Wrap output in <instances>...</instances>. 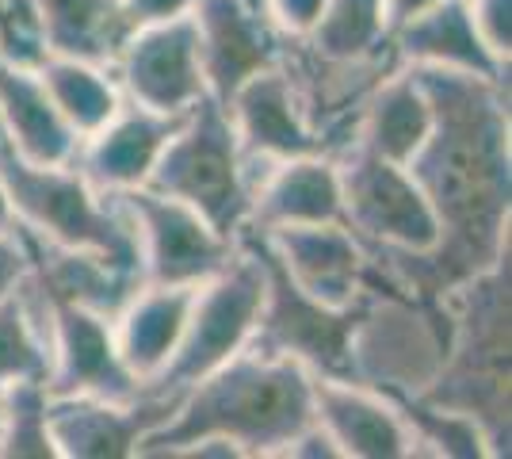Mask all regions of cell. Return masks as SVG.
Masks as SVG:
<instances>
[{"instance_id":"5b68a950","label":"cell","mask_w":512,"mask_h":459,"mask_svg":"<svg viewBox=\"0 0 512 459\" xmlns=\"http://www.w3.org/2000/svg\"><path fill=\"white\" fill-rule=\"evenodd\" d=\"M146 188L195 207L226 238H237L245 230L253 173L237 146L230 115L214 96H203L195 108L184 111Z\"/></svg>"},{"instance_id":"4dcf8cb0","label":"cell","mask_w":512,"mask_h":459,"mask_svg":"<svg viewBox=\"0 0 512 459\" xmlns=\"http://www.w3.org/2000/svg\"><path fill=\"white\" fill-rule=\"evenodd\" d=\"M279 456H306V459H344V456H341V448H337V444H333V437H329V433H325V429H321L318 421H314V425H310V429H302L299 437L291 440V444H287V448H283V452H279Z\"/></svg>"},{"instance_id":"ffe728a7","label":"cell","mask_w":512,"mask_h":459,"mask_svg":"<svg viewBox=\"0 0 512 459\" xmlns=\"http://www.w3.org/2000/svg\"><path fill=\"white\" fill-rule=\"evenodd\" d=\"M386 46H394V54L406 66H436L455 69V73H470V77H486L497 85H509L505 73L509 66L497 62L486 43L478 39L474 23H470L467 0H440L436 8H428L425 16L409 20L398 27Z\"/></svg>"},{"instance_id":"484cf974","label":"cell","mask_w":512,"mask_h":459,"mask_svg":"<svg viewBox=\"0 0 512 459\" xmlns=\"http://www.w3.org/2000/svg\"><path fill=\"white\" fill-rule=\"evenodd\" d=\"M46 383H12L0 391V459H58L46 425Z\"/></svg>"},{"instance_id":"ba28073f","label":"cell","mask_w":512,"mask_h":459,"mask_svg":"<svg viewBox=\"0 0 512 459\" xmlns=\"http://www.w3.org/2000/svg\"><path fill=\"white\" fill-rule=\"evenodd\" d=\"M115 199L134 222L146 284L199 287L234 257L237 238L218 234L195 207L180 199L161 196L146 184L119 192Z\"/></svg>"},{"instance_id":"4fadbf2b","label":"cell","mask_w":512,"mask_h":459,"mask_svg":"<svg viewBox=\"0 0 512 459\" xmlns=\"http://www.w3.org/2000/svg\"><path fill=\"white\" fill-rule=\"evenodd\" d=\"M226 115L234 123L237 146L249 165L325 153V138L310 123V111H306L295 77L279 62L241 81L234 96L226 100Z\"/></svg>"},{"instance_id":"ac0fdd59","label":"cell","mask_w":512,"mask_h":459,"mask_svg":"<svg viewBox=\"0 0 512 459\" xmlns=\"http://www.w3.org/2000/svg\"><path fill=\"white\" fill-rule=\"evenodd\" d=\"M192 299L195 287L142 284L127 303L119 306V314L111 318L119 360L142 383V391L169 368L172 352H176L180 337H184V326H188Z\"/></svg>"},{"instance_id":"d6a6232c","label":"cell","mask_w":512,"mask_h":459,"mask_svg":"<svg viewBox=\"0 0 512 459\" xmlns=\"http://www.w3.org/2000/svg\"><path fill=\"white\" fill-rule=\"evenodd\" d=\"M0 234H20V219H16V207L8 199V184L0 176Z\"/></svg>"},{"instance_id":"5bb4252c","label":"cell","mask_w":512,"mask_h":459,"mask_svg":"<svg viewBox=\"0 0 512 459\" xmlns=\"http://www.w3.org/2000/svg\"><path fill=\"white\" fill-rule=\"evenodd\" d=\"M314 421L344 459H409L417 437L390 394L344 375H314Z\"/></svg>"},{"instance_id":"8fae6325","label":"cell","mask_w":512,"mask_h":459,"mask_svg":"<svg viewBox=\"0 0 512 459\" xmlns=\"http://www.w3.org/2000/svg\"><path fill=\"white\" fill-rule=\"evenodd\" d=\"M279 272L310 303L325 310H352L367 291L371 257L344 222H302L260 234Z\"/></svg>"},{"instance_id":"836d02e7","label":"cell","mask_w":512,"mask_h":459,"mask_svg":"<svg viewBox=\"0 0 512 459\" xmlns=\"http://www.w3.org/2000/svg\"><path fill=\"white\" fill-rule=\"evenodd\" d=\"M0 142H4V123H0Z\"/></svg>"},{"instance_id":"8992f818","label":"cell","mask_w":512,"mask_h":459,"mask_svg":"<svg viewBox=\"0 0 512 459\" xmlns=\"http://www.w3.org/2000/svg\"><path fill=\"white\" fill-rule=\"evenodd\" d=\"M268 303V268L249 230L237 234L234 257L195 287L184 337L172 352L169 368L146 391H188L203 375L222 368L256 341V329Z\"/></svg>"},{"instance_id":"6da1fadb","label":"cell","mask_w":512,"mask_h":459,"mask_svg":"<svg viewBox=\"0 0 512 459\" xmlns=\"http://www.w3.org/2000/svg\"><path fill=\"white\" fill-rule=\"evenodd\" d=\"M432 104V131L409 157L440 238L425 257L383 261L406 295H448L509 257V96L505 85L455 69L413 66Z\"/></svg>"},{"instance_id":"2e32d148","label":"cell","mask_w":512,"mask_h":459,"mask_svg":"<svg viewBox=\"0 0 512 459\" xmlns=\"http://www.w3.org/2000/svg\"><path fill=\"white\" fill-rule=\"evenodd\" d=\"M180 119L184 115H157V111H146L123 100V108L115 111L92 138L81 142L73 165L104 196L142 188L150 180L165 142L180 127Z\"/></svg>"},{"instance_id":"d6986e66","label":"cell","mask_w":512,"mask_h":459,"mask_svg":"<svg viewBox=\"0 0 512 459\" xmlns=\"http://www.w3.org/2000/svg\"><path fill=\"white\" fill-rule=\"evenodd\" d=\"M0 123L4 142L35 165H73L81 138L54 108L39 69L0 54Z\"/></svg>"},{"instance_id":"f546056e","label":"cell","mask_w":512,"mask_h":459,"mask_svg":"<svg viewBox=\"0 0 512 459\" xmlns=\"http://www.w3.org/2000/svg\"><path fill=\"white\" fill-rule=\"evenodd\" d=\"M123 8H127V16L134 27H146V23L188 16L195 8V0H123Z\"/></svg>"},{"instance_id":"9a60e30c","label":"cell","mask_w":512,"mask_h":459,"mask_svg":"<svg viewBox=\"0 0 512 459\" xmlns=\"http://www.w3.org/2000/svg\"><path fill=\"white\" fill-rule=\"evenodd\" d=\"M192 23L203 81L222 108L241 81L279 62L276 27L249 0H195Z\"/></svg>"},{"instance_id":"cb8c5ba5","label":"cell","mask_w":512,"mask_h":459,"mask_svg":"<svg viewBox=\"0 0 512 459\" xmlns=\"http://www.w3.org/2000/svg\"><path fill=\"white\" fill-rule=\"evenodd\" d=\"M50 375V329H46V291L35 280L0 299V391L12 383H46Z\"/></svg>"},{"instance_id":"1f68e13d","label":"cell","mask_w":512,"mask_h":459,"mask_svg":"<svg viewBox=\"0 0 512 459\" xmlns=\"http://www.w3.org/2000/svg\"><path fill=\"white\" fill-rule=\"evenodd\" d=\"M440 0H383V27H386V39L398 31V27H406L409 20H417V16H425L428 8H436Z\"/></svg>"},{"instance_id":"7402d4cb","label":"cell","mask_w":512,"mask_h":459,"mask_svg":"<svg viewBox=\"0 0 512 459\" xmlns=\"http://www.w3.org/2000/svg\"><path fill=\"white\" fill-rule=\"evenodd\" d=\"M428 131H432V104H428V92L409 66L394 77H386L383 85L371 92V100L363 104L356 146L379 153L386 161L409 165V157L421 150Z\"/></svg>"},{"instance_id":"f1b7e54d","label":"cell","mask_w":512,"mask_h":459,"mask_svg":"<svg viewBox=\"0 0 512 459\" xmlns=\"http://www.w3.org/2000/svg\"><path fill=\"white\" fill-rule=\"evenodd\" d=\"M31 268H35V257H31V245L23 238V230L20 234H0V299L16 295L27 284Z\"/></svg>"},{"instance_id":"e575fe53","label":"cell","mask_w":512,"mask_h":459,"mask_svg":"<svg viewBox=\"0 0 512 459\" xmlns=\"http://www.w3.org/2000/svg\"><path fill=\"white\" fill-rule=\"evenodd\" d=\"M249 4H256V8H260V0H249Z\"/></svg>"},{"instance_id":"52a82bcc","label":"cell","mask_w":512,"mask_h":459,"mask_svg":"<svg viewBox=\"0 0 512 459\" xmlns=\"http://www.w3.org/2000/svg\"><path fill=\"white\" fill-rule=\"evenodd\" d=\"M337 173H341V219L367 253L394 261V257H425L436 245L440 222L406 165L352 146L337 161Z\"/></svg>"},{"instance_id":"603a6c76","label":"cell","mask_w":512,"mask_h":459,"mask_svg":"<svg viewBox=\"0 0 512 459\" xmlns=\"http://www.w3.org/2000/svg\"><path fill=\"white\" fill-rule=\"evenodd\" d=\"M35 69L43 77L54 108L62 111V119L73 127L81 142L92 138L115 111L123 108V88H119L111 69L81 62V58H62V54H43Z\"/></svg>"},{"instance_id":"30bf717a","label":"cell","mask_w":512,"mask_h":459,"mask_svg":"<svg viewBox=\"0 0 512 459\" xmlns=\"http://www.w3.org/2000/svg\"><path fill=\"white\" fill-rule=\"evenodd\" d=\"M111 73L123 88V100L157 115H184L203 96H211L199 66L192 12L134 27Z\"/></svg>"},{"instance_id":"3957f363","label":"cell","mask_w":512,"mask_h":459,"mask_svg":"<svg viewBox=\"0 0 512 459\" xmlns=\"http://www.w3.org/2000/svg\"><path fill=\"white\" fill-rule=\"evenodd\" d=\"M448 352L425 394L428 406L470 417L493 456H509V257L451 287Z\"/></svg>"},{"instance_id":"9c48e42d","label":"cell","mask_w":512,"mask_h":459,"mask_svg":"<svg viewBox=\"0 0 512 459\" xmlns=\"http://www.w3.org/2000/svg\"><path fill=\"white\" fill-rule=\"evenodd\" d=\"M180 394L142 391L138 398L50 394L46 425L58 459H130L138 444L172 417Z\"/></svg>"},{"instance_id":"4316f807","label":"cell","mask_w":512,"mask_h":459,"mask_svg":"<svg viewBox=\"0 0 512 459\" xmlns=\"http://www.w3.org/2000/svg\"><path fill=\"white\" fill-rule=\"evenodd\" d=\"M470 23L478 31V39L486 43L497 62L509 66L512 54V0H467Z\"/></svg>"},{"instance_id":"277c9868","label":"cell","mask_w":512,"mask_h":459,"mask_svg":"<svg viewBox=\"0 0 512 459\" xmlns=\"http://www.w3.org/2000/svg\"><path fill=\"white\" fill-rule=\"evenodd\" d=\"M0 176L16 207L20 230L39 245L96 257L119 276L146 284L142 249L127 211L115 196L88 184L77 165H35L0 142Z\"/></svg>"},{"instance_id":"44dd1931","label":"cell","mask_w":512,"mask_h":459,"mask_svg":"<svg viewBox=\"0 0 512 459\" xmlns=\"http://www.w3.org/2000/svg\"><path fill=\"white\" fill-rule=\"evenodd\" d=\"M27 12L43 54L81 58L104 69H115L134 31L123 0H27Z\"/></svg>"},{"instance_id":"d4e9b609","label":"cell","mask_w":512,"mask_h":459,"mask_svg":"<svg viewBox=\"0 0 512 459\" xmlns=\"http://www.w3.org/2000/svg\"><path fill=\"white\" fill-rule=\"evenodd\" d=\"M306 43L314 46L321 62L333 66H356L375 58L386 46L383 0H325V12Z\"/></svg>"},{"instance_id":"7a4b0ae2","label":"cell","mask_w":512,"mask_h":459,"mask_svg":"<svg viewBox=\"0 0 512 459\" xmlns=\"http://www.w3.org/2000/svg\"><path fill=\"white\" fill-rule=\"evenodd\" d=\"M310 425L314 372L287 352L249 345L180 391L172 417L138 444L134 456H172L199 437L230 440L241 456H279Z\"/></svg>"},{"instance_id":"83f0119b","label":"cell","mask_w":512,"mask_h":459,"mask_svg":"<svg viewBox=\"0 0 512 459\" xmlns=\"http://www.w3.org/2000/svg\"><path fill=\"white\" fill-rule=\"evenodd\" d=\"M260 12L268 23L287 39H310V31L318 27L325 0H260Z\"/></svg>"},{"instance_id":"7c38bea8","label":"cell","mask_w":512,"mask_h":459,"mask_svg":"<svg viewBox=\"0 0 512 459\" xmlns=\"http://www.w3.org/2000/svg\"><path fill=\"white\" fill-rule=\"evenodd\" d=\"M46 329H50L46 394H96V398L142 394V383L119 360L107 314L73 299L46 295Z\"/></svg>"},{"instance_id":"e0dca14e","label":"cell","mask_w":512,"mask_h":459,"mask_svg":"<svg viewBox=\"0 0 512 459\" xmlns=\"http://www.w3.org/2000/svg\"><path fill=\"white\" fill-rule=\"evenodd\" d=\"M302 222H344L341 219V173L325 153H302L287 161H268L253 176L249 196V230L264 234L276 226Z\"/></svg>"}]
</instances>
